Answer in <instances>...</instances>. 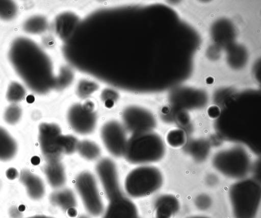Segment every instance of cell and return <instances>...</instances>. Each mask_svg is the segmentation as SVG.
I'll use <instances>...</instances> for the list:
<instances>
[{
	"instance_id": "cell-12",
	"label": "cell",
	"mask_w": 261,
	"mask_h": 218,
	"mask_svg": "<svg viewBox=\"0 0 261 218\" xmlns=\"http://www.w3.org/2000/svg\"><path fill=\"white\" fill-rule=\"evenodd\" d=\"M179 203L171 196H163L155 203L156 218H170L178 210Z\"/></svg>"
},
{
	"instance_id": "cell-26",
	"label": "cell",
	"mask_w": 261,
	"mask_h": 218,
	"mask_svg": "<svg viewBox=\"0 0 261 218\" xmlns=\"http://www.w3.org/2000/svg\"><path fill=\"white\" fill-rule=\"evenodd\" d=\"M76 218H91L90 216L87 214H82L79 215Z\"/></svg>"
},
{
	"instance_id": "cell-14",
	"label": "cell",
	"mask_w": 261,
	"mask_h": 218,
	"mask_svg": "<svg viewBox=\"0 0 261 218\" xmlns=\"http://www.w3.org/2000/svg\"><path fill=\"white\" fill-rule=\"evenodd\" d=\"M76 151L82 158L89 161L97 159L101 154L98 145L90 140L79 141Z\"/></svg>"
},
{
	"instance_id": "cell-18",
	"label": "cell",
	"mask_w": 261,
	"mask_h": 218,
	"mask_svg": "<svg viewBox=\"0 0 261 218\" xmlns=\"http://www.w3.org/2000/svg\"><path fill=\"white\" fill-rule=\"evenodd\" d=\"M44 21L41 18L33 17L28 20L25 24V28L28 32L37 33L41 30Z\"/></svg>"
},
{
	"instance_id": "cell-3",
	"label": "cell",
	"mask_w": 261,
	"mask_h": 218,
	"mask_svg": "<svg viewBox=\"0 0 261 218\" xmlns=\"http://www.w3.org/2000/svg\"><path fill=\"white\" fill-rule=\"evenodd\" d=\"M229 195L235 218H255L260 203V188L256 181L248 179L236 183Z\"/></svg>"
},
{
	"instance_id": "cell-7",
	"label": "cell",
	"mask_w": 261,
	"mask_h": 218,
	"mask_svg": "<svg viewBox=\"0 0 261 218\" xmlns=\"http://www.w3.org/2000/svg\"><path fill=\"white\" fill-rule=\"evenodd\" d=\"M100 135L108 151L113 156H123L127 142L126 130L116 120H110L101 126Z\"/></svg>"
},
{
	"instance_id": "cell-20",
	"label": "cell",
	"mask_w": 261,
	"mask_h": 218,
	"mask_svg": "<svg viewBox=\"0 0 261 218\" xmlns=\"http://www.w3.org/2000/svg\"><path fill=\"white\" fill-rule=\"evenodd\" d=\"M22 91L23 89L21 86L16 83L13 84L10 88L9 97H10L11 99L17 101L21 98Z\"/></svg>"
},
{
	"instance_id": "cell-24",
	"label": "cell",
	"mask_w": 261,
	"mask_h": 218,
	"mask_svg": "<svg viewBox=\"0 0 261 218\" xmlns=\"http://www.w3.org/2000/svg\"><path fill=\"white\" fill-rule=\"evenodd\" d=\"M39 161H40L39 158L37 156H34L32 158V162L34 165H36V164H37L38 163H39Z\"/></svg>"
},
{
	"instance_id": "cell-1",
	"label": "cell",
	"mask_w": 261,
	"mask_h": 218,
	"mask_svg": "<svg viewBox=\"0 0 261 218\" xmlns=\"http://www.w3.org/2000/svg\"><path fill=\"white\" fill-rule=\"evenodd\" d=\"M9 56L16 72L32 89L45 92L55 86L46 56L31 40L24 38L15 40Z\"/></svg>"
},
{
	"instance_id": "cell-25",
	"label": "cell",
	"mask_w": 261,
	"mask_h": 218,
	"mask_svg": "<svg viewBox=\"0 0 261 218\" xmlns=\"http://www.w3.org/2000/svg\"><path fill=\"white\" fill-rule=\"evenodd\" d=\"M27 100L29 103H32L34 101V97L32 95H29L27 97Z\"/></svg>"
},
{
	"instance_id": "cell-6",
	"label": "cell",
	"mask_w": 261,
	"mask_h": 218,
	"mask_svg": "<svg viewBox=\"0 0 261 218\" xmlns=\"http://www.w3.org/2000/svg\"><path fill=\"white\" fill-rule=\"evenodd\" d=\"M108 201L101 218H140L136 205L123 190L120 181L103 188Z\"/></svg>"
},
{
	"instance_id": "cell-5",
	"label": "cell",
	"mask_w": 261,
	"mask_h": 218,
	"mask_svg": "<svg viewBox=\"0 0 261 218\" xmlns=\"http://www.w3.org/2000/svg\"><path fill=\"white\" fill-rule=\"evenodd\" d=\"M74 184L88 214L95 217H100L105 204L95 175L89 171H82L75 176Z\"/></svg>"
},
{
	"instance_id": "cell-28",
	"label": "cell",
	"mask_w": 261,
	"mask_h": 218,
	"mask_svg": "<svg viewBox=\"0 0 261 218\" xmlns=\"http://www.w3.org/2000/svg\"><path fill=\"white\" fill-rule=\"evenodd\" d=\"M187 218H209V217L205 216L196 215V216H190V217H188Z\"/></svg>"
},
{
	"instance_id": "cell-22",
	"label": "cell",
	"mask_w": 261,
	"mask_h": 218,
	"mask_svg": "<svg viewBox=\"0 0 261 218\" xmlns=\"http://www.w3.org/2000/svg\"><path fill=\"white\" fill-rule=\"evenodd\" d=\"M105 106L108 108L113 107L115 104V101L113 100H106L104 101Z\"/></svg>"
},
{
	"instance_id": "cell-11",
	"label": "cell",
	"mask_w": 261,
	"mask_h": 218,
	"mask_svg": "<svg viewBox=\"0 0 261 218\" xmlns=\"http://www.w3.org/2000/svg\"><path fill=\"white\" fill-rule=\"evenodd\" d=\"M51 203L66 212L76 210L77 201L74 192L69 188H60L54 192L51 196Z\"/></svg>"
},
{
	"instance_id": "cell-8",
	"label": "cell",
	"mask_w": 261,
	"mask_h": 218,
	"mask_svg": "<svg viewBox=\"0 0 261 218\" xmlns=\"http://www.w3.org/2000/svg\"><path fill=\"white\" fill-rule=\"evenodd\" d=\"M67 121L74 132L86 135L91 133L95 130L97 118L94 112L86 111L82 104H74L68 111Z\"/></svg>"
},
{
	"instance_id": "cell-9",
	"label": "cell",
	"mask_w": 261,
	"mask_h": 218,
	"mask_svg": "<svg viewBox=\"0 0 261 218\" xmlns=\"http://www.w3.org/2000/svg\"><path fill=\"white\" fill-rule=\"evenodd\" d=\"M122 119L125 130L132 134L150 131L154 126L150 115L137 106L126 108L123 112Z\"/></svg>"
},
{
	"instance_id": "cell-19",
	"label": "cell",
	"mask_w": 261,
	"mask_h": 218,
	"mask_svg": "<svg viewBox=\"0 0 261 218\" xmlns=\"http://www.w3.org/2000/svg\"><path fill=\"white\" fill-rule=\"evenodd\" d=\"M196 206L199 209L205 210L211 205V200L208 196H199L195 201Z\"/></svg>"
},
{
	"instance_id": "cell-2",
	"label": "cell",
	"mask_w": 261,
	"mask_h": 218,
	"mask_svg": "<svg viewBox=\"0 0 261 218\" xmlns=\"http://www.w3.org/2000/svg\"><path fill=\"white\" fill-rule=\"evenodd\" d=\"M163 153L162 140L150 131L132 134L127 140L123 156L131 164L146 165L159 160Z\"/></svg>"
},
{
	"instance_id": "cell-13",
	"label": "cell",
	"mask_w": 261,
	"mask_h": 218,
	"mask_svg": "<svg viewBox=\"0 0 261 218\" xmlns=\"http://www.w3.org/2000/svg\"><path fill=\"white\" fill-rule=\"evenodd\" d=\"M46 175L50 185L56 188H60L66 182V174L63 165L60 162H49L45 169Z\"/></svg>"
},
{
	"instance_id": "cell-15",
	"label": "cell",
	"mask_w": 261,
	"mask_h": 218,
	"mask_svg": "<svg viewBox=\"0 0 261 218\" xmlns=\"http://www.w3.org/2000/svg\"><path fill=\"white\" fill-rule=\"evenodd\" d=\"M58 145L62 154L70 155L77 151L79 141L71 134H61L58 138Z\"/></svg>"
},
{
	"instance_id": "cell-27",
	"label": "cell",
	"mask_w": 261,
	"mask_h": 218,
	"mask_svg": "<svg viewBox=\"0 0 261 218\" xmlns=\"http://www.w3.org/2000/svg\"><path fill=\"white\" fill-rule=\"evenodd\" d=\"M213 81L214 79L212 77H208L206 79V82L207 84H212L213 83Z\"/></svg>"
},
{
	"instance_id": "cell-21",
	"label": "cell",
	"mask_w": 261,
	"mask_h": 218,
	"mask_svg": "<svg viewBox=\"0 0 261 218\" xmlns=\"http://www.w3.org/2000/svg\"><path fill=\"white\" fill-rule=\"evenodd\" d=\"M101 96L104 101L110 100L115 102L118 98V94L113 90L107 89L102 92Z\"/></svg>"
},
{
	"instance_id": "cell-10",
	"label": "cell",
	"mask_w": 261,
	"mask_h": 218,
	"mask_svg": "<svg viewBox=\"0 0 261 218\" xmlns=\"http://www.w3.org/2000/svg\"><path fill=\"white\" fill-rule=\"evenodd\" d=\"M40 142L44 156L49 162L60 161L62 155L58 145V138L62 133L59 125L44 123L40 127Z\"/></svg>"
},
{
	"instance_id": "cell-23",
	"label": "cell",
	"mask_w": 261,
	"mask_h": 218,
	"mask_svg": "<svg viewBox=\"0 0 261 218\" xmlns=\"http://www.w3.org/2000/svg\"><path fill=\"white\" fill-rule=\"evenodd\" d=\"M28 218H56V217L50 216H47V215H36V216H32V217H28Z\"/></svg>"
},
{
	"instance_id": "cell-16",
	"label": "cell",
	"mask_w": 261,
	"mask_h": 218,
	"mask_svg": "<svg viewBox=\"0 0 261 218\" xmlns=\"http://www.w3.org/2000/svg\"><path fill=\"white\" fill-rule=\"evenodd\" d=\"M97 85L93 82L83 81L79 83L76 89L77 95L82 98H85L97 90Z\"/></svg>"
},
{
	"instance_id": "cell-17",
	"label": "cell",
	"mask_w": 261,
	"mask_h": 218,
	"mask_svg": "<svg viewBox=\"0 0 261 218\" xmlns=\"http://www.w3.org/2000/svg\"><path fill=\"white\" fill-rule=\"evenodd\" d=\"M16 8L11 1H0V17L9 19L13 18L16 13Z\"/></svg>"
},
{
	"instance_id": "cell-4",
	"label": "cell",
	"mask_w": 261,
	"mask_h": 218,
	"mask_svg": "<svg viewBox=\"0 0 261 218\" xmlns=\"http://www.w3.org/2000/svg\"><path fill=\"white\" fill-rule=\"evenodd\" d=\"M162 183V174L158 168L141 165L127 174L124 181V192L131 199L142 198L156 192Z\"/></svg>"
}]
</instances>
